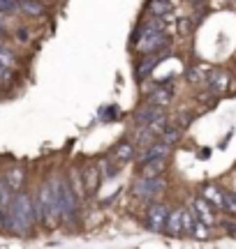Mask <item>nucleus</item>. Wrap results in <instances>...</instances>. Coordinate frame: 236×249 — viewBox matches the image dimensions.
Returning <instances> with one entry per match:
<instances>
[{
    "instance_id": "nucleus-18",
    "label": "nucleus",
    "mask_w": 236,
    "mask_h": 249,
    "mask_svg": "<svg viewBox=\"0 0 236 249\" xmlns=\"http://www.w3.org/2000/svg\"><path fill=\"white\" fill-rule=\"evenodd\" d=\"M227 83H229V76L225 71H213L209 79V88H211V92H225Z\"/></svg>"
},
{
    "instance_id": "nucleus-25",
    "label": "nucleus",
    "mask_w": 236,
    "mask_h": 249,
    "mask_svg": "<svg viewBox=\"0 0 236 249\" xmlns=\"http://www.w3.org/2000/svg\"><path fill=\"white\" fill-rule=\"evenodd\" d=\"M222 208H225L227 213L236 214V198H234V194H225V201H222Z\"/></svg>"
},
{
    "instance_id": "nucleus-23",
    "label": "nucleus",
    "mask_w": 236,
    "mask_h": 249,
    "mask_svg": "<svg viewBox=\"0 0 236 249\" xmlns=\"http://www.w3.org/2000/svg\"><path fill=\"white\" fill-rule=\"evenodd\" d=\"M12 198H14V192L7 187V182H5V180L0 178V208H9Z\"/></svg>"
},
{
    "instance_id": "nucleus-5",
    "label": "nucleus",
    "mask_w": 236,
    "mask_h": 249,
    "mask_svg": "<svg viewBox=\"0 0 236 249\" xmlns=\"http://www.w3.org/2000/svg\"><path fill=\"white\" fill-rule=\"evenodd\" d=\"M167 217H169V208L155 203V205H151V208H148V213H146V224H148V229H151V231H164Z\"/></svg>"
},
{
    "instance_id": "nucleus-15",
    "label": "nucleus",
    "mask_w": 236,
    "mask_h": 249,
    "mask_svg": "<svg viewBox=\"0 0 236 249\" xmlns=\"http://www.w3.org/2000/svg\"><path fill=\"white\" fill-rule=\"evenodd\" d=\"M114 160L120 161V164H127V161H132L135 160V145L132 143H118L116 145V150H114Z\"/></svg>"
},
{
    "instance_id": "nucleus-3",
    "label": "nucleus",
    "mask_w": 236,
    "mask_h": 249,
    "mask_svg": "<svg viewBox=\"0 0 236 249\" xmlns=\"http://www.w3.org/2000/svg\"><path fill=\"white\" fill-rule=\"evenodd\" d=\"M79 217V201H77V192L72 187L58 180V222L70 226L77 222Z\"/></svg>"
},
{
    "instance_id": "nucleus-26",
    "label": "nucleus",
    "mask_w": 236,
    "mask_h": 249,
    "mask_svg": "<svg viewBox=\"0 0 236 249\" xmlns=\"http://www.w3.org/2000/svg\"><path fill=\"white\" fill-rule=\"evenodd\" d=\"M0 231H9V208H0Z\"/></svg>"
},
{
    "instance_id": "nucleus-31",
    "label": "nucleus",
    "mask_w": 236,
    "mask_h": 249,
    "mask_svg": "<svg viewBox=\"0 0 236 249\" xmlns=\"http://www.w3.org/2000/svg\"><path fill=\"white\" fill-rule=\"evenodd\" d=\"M195 2H199V0H195Z\"/></svg>"
},
{
    "instance_id": "nucleus-7",
    "label": "nucleus",
    "mask_w": 236,
    "mask_h": 249,
    "mask_svg": "<svg viewBox=\"0 0 236 249\" xmlns=\"http://www.w3.org/2000/svg\"><path fill=\"white\" fill-rule=\"evenodd\" d=\"M162 116H164V108L148 104V107H144V108H139V111H137L135 120H137V124L141 127V124H151L153 120H157V118H162Z\"/></svg>"
},
{
    "instance_id": "nucleus-20",
    "label": "nucleus",
    "mask_w": 236,
    "mask_h": 249,
    "mask_svg": "<svg viewBox=\"0 0 236 249\" xmlns=\"http://www.w3.org/2000/svg\"><path fill=\"white\" fill-rule=\"evenodd\" d=\"M181 141V129L178 127H167L162 134H160V143H164V145H176V143Z\"/></svg>"
},
{
    "instance_id": "nucleus-16",
    "label": "nucleus",
    "mask_w": 236,
    "mask_h": 249,
    "mask_svg": "<svg viewBox=\"0 0 236 249\" xmlns=\"http://www.w3.org/2000/svg\"><path fill=\"white\" fill-rule=\"evenodd\" d=\"M204 201H206L209 205H213V208H222V201H225V192H222V189H218L216 185L204 187Z\"/></svg>"
},
{
    "instance_id": "nucleus-22",
    "label": "nucleus",
    "mask_w": 236,
    "mask_h": 249,
    "mask_svg": "<svg viewBox=\"0 0 236 249\" xmlns=\"http://www.w3.org/2000/svg\"><path fill=\"white\" fill-rule=\"evenodd\" d=\"M83 178H86V189H88V192H95V189H98V187H100V176H98V169H88L86 171V173H83Z\"/></svg>"
},
{
    "instance_id": "nucleus-6",
    "label": "nucleus",
    "mask_w": 236,
    "mask_h": 249,
    "mask_svg": "<svg viewBox=\"0 0 236 249\" xmlns=\"http://www.w3.org/2000/svg\"><path fill=\"white\" fill-rule=\"evenodd\" d=\"M167 44H169L167 35H164V33H160V35L141 37V39H137V51H139V53H146V55H153L155 51L164 49Z\"/></svg>"
},
{
    "instance_id": "nucleus-30",
    "label": "nucleus",
    "mask_w": 236,
    "mask_h": 249,
    "mask_svg": "<svg viewBox=\"0 0 236 249\" xmlns=\"http://www.w3.org/2000/svg\"><path fill=\"white\" fill-rule=\"evenodd\" d=\"M7 37V33H5V26H2V21H0V42Z\"/></svg>"
},
{
    "instance_id": "nucleus-17",
    "label": "nucleus",
    "mask_w": 236,
    "mask_h": 249,
    "mask_svg": "<svg viewBox=\"0 0 236 249\" xmlns=\"http://www.w3.org/2000/svg\"><path fill=\"white\" fill-rule=\"evenodd\" d=\"M2 180L7 182V187L17 194V192H21V185H23V171L21 169H9L5 176H2Z\"/></svg>"
},
{
    "instance_id": "nucleus-21",
    "label": "nucleus",
    "mask_w": 236,
    "mask_h": 249,
    "mask_svg": "<svg viewBox=\"0 0 236 249\" xmlns=\"http://www.w3.org/2000/svg\"><path fill=\"white\" fill-rule=\"evenodd\" d=\"M169 9L172 7H169V2H167V0H151V5H148V12L153 14V18L164 17Z\"/></svg>"
},
{
    "instance_id": "nucleus-13",
    "label": "nucleus",
    "mask_w": 236,
    "mask_h": 249,
    "mask_svg": "<svg viewBox=\"0 0 236 249\" xmlns=\"http://www.w3.org/2000/svg\"><path fill=\"white\" fill-rule=\"evenodd\" d=\"M172 97H174V90L172 88H157V90H153L151 92V99H148V104H153V107H160V108H164L169 102H172Z\"/></svg>"
},
{
    "instance_id": "nucleus-12",
    "label": "nucleus",
    "mask_w": 236,
    "mask_h": 249,
    "mask_svg": "<svg viewBox=\"0 0 236 249\" xmlns=\"http://www.w3.org/2000/svg\"><path fill=\"white\" fill-rule=\"evenodd\" d=\"M17 9L21 14H26V17H42L44 14V5L37 2V0H19Z\"/></svg>"
},
{
    "instance_id": "nucleus-11",
    "label": "nucleus",
    "mask_w": 236,
    "mask_h": 249,
    "mask_svg": "<svg viewBox=\"0 0 236 249\" xmlns=\"http://www.w3.org/2000/svg\"><path fill=\"white\" fill-rule=\"evenodd\" d=\"M169 152H172V148H169V145H164V143H160V141H157V143H151V145H148V148H146V150H144V155L139 157V161L144 164V161H148V160H157V157H167Z\"/></svg>"
},
{
    "instance_id": "nucleus-19",
    "label": "nucleus",
    "mask_w": 236,
    "mask_h": 249,
    "mask_svg": "<svg viewBox=\"0 0 236 249\" xmlns=\"http://www.w3.org/2000/svg\"><path fill=\"white\" fill-rule=\"evenodd\" d=\"M157 62H160V58H157V55H148V58H144V60L139 62V67H137V76H139V79L148 76V74L157 67Z\"/></svg>"
},
{
    "instance_id": "nucleus-8",
    "label": "nucleus",
    "mask_w": 236,
    "mask_h": 249,
    "mask_svg": "<svg viewBox=\"0 0 236 249\" xmlns=\"http://www.w3.org/2000/svg\"><path fill=\"white\" fill-rule=\"evenodd\" d=\"M195 214H197V219H199L201 224H206V226H213V224H216L213 205H209L204 198H197V201H195Z\"/></svg>"
},
{
    "instance_id": "nucleus-2",
    "label": "nucleus",
    "mask_w": 236,
    "mask_h": 249,
    "mask_svg": "<svg viewBox=\"0 0 236 249\" xmlns=\"http://www.w3.org/2000/svg\"><path fill=\"white\" fill-rule=\"evenodd\" d=\"M35 208H37V222H42L44 226L58 224V180L42 185Z\"/></svg>"
},
{
    "instance_id": "nucleus-9",
    "label": "nucleus",
    "mask_w": 236,
    "mask_h": 249,
    "mask_svg": "<svg viewBox=\"0 0 236 249\" xmlns=\"http://www.w3.org/2000/svg\"><path fill=\"white\" fill-rule=\"evenodd\" d=\"M164 166H167V157H157V160H148L141 166V178H160Z\"/></svg>"
},
{
    "instance_id": "nucleus-28",
    "label": "nucleus",
    "mask_w": 236,
    "mask_h": 249,
    "mask_svg": "<svg viewBox=\"0 0 236 249\" xmlns=\"http://www.w3.org/2000/svg\"><path fill=\"white\" fill-rule=\"evenodd\" d=\"M192 224H195L192 213H190V210H183V233H190L192 231Z\"/></svg>"
},
{
    "instance_id": "nucleus-32",
    "label": "nucleus",
    "mask_w": 236,
    "mask_h": 249,
    "mask_svg": "<svg viewBox=\"0 0 236 249\" xmlns=\"http://www.w3.org/2000/svg\"><path fill=\"white\" fill-rule=\"evenodd\" d=\"M234 198H236V194H234Z\"/></svg>"
},
{
    "instance_id": "nucleus-27",
    "label": "nucleus",
    "mask_w": 236,
    "mask_h": 249,
    "mask_svg": "<svg viewBox=\"0 0 236 249\" xmlns=\"http://www.w3.org/2000/svg\"><path fill=\"white\" fill-rule=\"evenodd\" d=\"M17 9V0H0V14H12Z\"/></svg>"
},
{
    "instance_id": "nucleus-1",
    "label": "nucleus",
    "mask_w": 236,
    "mask_h": 249,
    "mask_svg": "<svg viewBox=\"0 0 236 249\" xmlns=\"http://www.w3.org/2000/svg\"><path fill=\"white\" fill-rule=\"evenodd\" d=\"M37 222L35 201L26 192H17L9 203V231L28 233Z\"/></svg>"
},
{
    "instance_id": "nucleus-24",
    "label": "nucleus",
    "mask_w": 236,
    "mask_h": 249,
    "mask_svg": "<svg viewBox=\"0 0 236 249\" xmlns=\"http://www.w3.org/2000/svg\"><path fill=\"white\" fill-rule=\"evenodd\" d=\"M190 233L197 238V240H206V238H209V226H206V224H201V222H195L192 224Z\"/></svg>"
},
{
    "instance_id": "nucleus-29",
    "label": "nucleus",
    "mask_w": 236,
    "mask_h": 249,
    "mask_svg": "<svg viewBox=\"0 0 236 249\" xmlns=\"http://www.w3.org/2000/svg\"><path fill=\"white\" fill-rule=\"evenodd\" d=\"M190 30H192V23L188 21V18H183L181 23H178V33H181V35H188Z\"/></svg>"
},
{
    "instance_id": "nucleus-10",
    "label": "nucleus",
    "mask_w": 236,
    "mask_h": 249,
    "mask_svg": "<svg viewBox=\"0 0 236 249\" xmlns=\"http://www.w3.org/2000/svg\"><path fill=\"white\" fill-rule=\"evenodd\" d=\"M164 231L169 235H183V208L181 210H172L164 224Z\"/></svg>"
},
{
    "instance_id": "nucleus-14",
    "label": "nucleus",
    "mask_w": 236,
    "mask_h": 249,
    "mask_svg": "<svg viewBox=\"0 0 236 249\" xmlns=\"http://www.w3.org/2000/svg\"><path fill=\"white\" fill-rule=\"evenodd\" d=\"M162 18H151L148 23H144V26L137 30V39H141V37H153V35H160L162 33Z\"/></svg>"
},
{
    "instance_id": "nucleus-4",
    "label": "nucleus",
    "mask_w": 236,
    "mask_h": 249,
    "mask_svg": "<svg viewBox=\"0 0 236 249\" xmlns=\"http://www.w3.org/2000/svg\"><path fill=\"white\" fill-rule=\"evenodd\" d=\"M164 192V180L162 178H139L132 185V194L141 201H155L157 196Z\"/></svg>"
}]
</instances>
